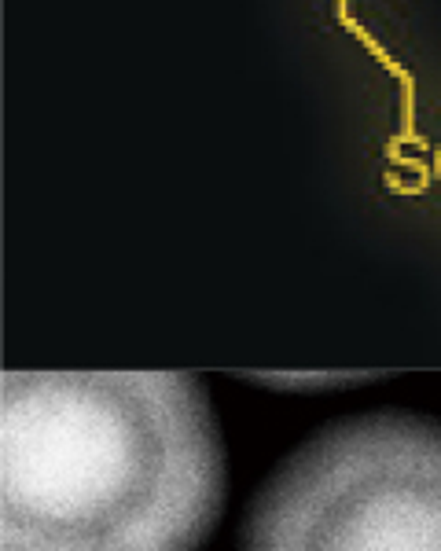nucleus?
<instances>
[{"mask_svg":"<svg viewBox=\"0 0 441 551\" xmlns=\"http://www.w3.org/2000/svg\"><path fill=\"white\" fill-rule=\"evenodd\" d=\"M225 445L188 372H4L0 551H199Z\"/></svg>","mask_w":441,"mask_h":551,"instance_id":"1","label":"nucleus"},{"mask_svg":"<svg viewBox=\"0 0 441 551\" xmlns=\"http://www.w3.org/2000/svg\"><path fill=\"white\" fill-rule=\"evenodd\" d=\"M243 551H441V423L368 412L313 434L261 485Z\"/></svg>","mask_w":441,"mask_h":551,"instance_id":"2","label":"nucleus"}]
</instances>
